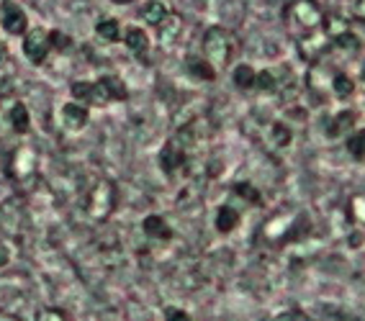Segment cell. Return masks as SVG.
Segmentation results:
<instances>
[{
	"label": "cell",
	"mask_w": 365,
	"mask_h": 321,
	"mask_svg": "<svg viewBox=\"0 0 365 321\" xmlns=\"http://www.w3.org/2000/svg\"><path fill=\"white\" fill-rule=\"evenodd\" d=\"M203 52L211 65H227L232 54V33L222 26H211L203 36Z\"/></svg>",
	"instance_id": "1"
},
{
	"label": "cell",
	"mask_w": 365,
	"mask_h": 321,
	"mask_svg": "<svg viewBox=\"0 0 365 321\" xmlns=\"http://www.w3.org/2000/svg\"><path fill=\"white\" fill-rule=\"evenodd\" d=\"M72 95H75L80 103H93V105H103V103H108V100H113L111 90H108L103 78H101L98 83H72Z\"/></svg>",
	"instance_id": "2"
},
{
	"label": "cell",
	"mask_w": 365,
	"mask_h": 321,
	"mask_svg": "<svg viewBox=\"0 0 365 321\" xmlns=\"http://www.w3.org/2000/svg\"><path fill=\"white\" fill-rule=\"evenodd\" d=\"M113 204H116V193H113L111 183H101L96 185V190L88 198V214L96 219H106L113 211Z\"/></svg>",
	"instance_id": "3"
},
{
	"label": "cell",
	"mask_w": 365,
	"mask_h": 321,
	"mask_svg": "<svg viewBox=\"0 0 365 321\" xmlns=\"http://www.w3.org/2000/svg\"><path fill=\"white\" fill-rule=\"evenodd\" d=\"M52 49V41H49V33L41 31V28H34V31L26 33V41H24V54L31 59L34 65L44 62L46 54Z\"/></svg>",
	"instance_id": "4"
},
{
	"label": "cell",
	"mask_w": 365,
	"mask_h": 321,
	"mask_svg": "<svg viewBox=\"0 0 365 321\" xmlns=\"http://www.w3.org/2000/svg\"><path fill=\"white\" fill-rule=\"evenodd\" d=\"M0 23H3V28H6L8 33H16V36L26 31V26H29L24 8H19V3H14V0H6V3L0 6Z\"/></svg>",
	"instance_id": "5"
},
{
	"label": "cell",
	"mask_w": 365,
	"mask_h": 321,
	"mask_svg": "<svg viewBox=\"0 0 365 321\" xmlns=\"http://www.w3.org/2000/svg\"><path fill=\"white\" fill-rule=\"evenodd\" d=\"M291 16L304 28H317L322 23V11L314 0H296L294 6H291Z\"/></svg>",
	"instance_id": "6"
},
{
	"label": "cell",
	"mask_w": 365,
	"mask_h": 321,
	"mask_svg": "<svg viewBox=\"0 0 365 321\" xmlns=\"http://www.w3.org/2000/svg\"><path fill=\"white\" fill-rule=\"evenodd\" d=\"M62 121L67 129H83L88 124V108L83 103H67L62 108Z\"/></svg>",
	"instance_id": "7"
},
{
	"label": "cell",
	"mask_w": 365,
	"mask_h": 321,
	"mask_svg": "<svg viewBox=\"0 0 365 321\" xmlns=\"http://www.w3.org/2000/svg\"><path fill=\"white\" fill-rule=\"evenodd\" d=\"M142 229H144V234L152 236V239H163V242L173 239V229H170L163 216H147L142 223Z\"/></svg>",
	"instance_id": "8"
},
{
	"label": "cell",
	"mask_w": 365,
	"mask_h": 321,
	"mask_svg": "<svg viewBox=\"0 0 365 321\" xmlns=\"http://www.w3.org/2000/svg\"><path fill=\"white\" fill-rule=\"evenodd\" d=\"M182 162H185V154H182V149H178L175 142H170V144L163 149V154H160V164L165 167V172H175Z\"/></svg>",
	"instance_id": "9"
},
{
	"label": "cell",
	"mask_w": 365,
	"mask_h": 321,
	"mask_svg": "<svg viewBox=\"0 0 365 321\" xmlns=\"http://www.w3.org/2000/svg\"><path fill=\"white\" fill-rule=\"evenodd\" d=\"M240 226V214H237L232 206H222L219 214H216V229L222 231V234H229V231H235Z\"/></svg>",
	"instance_id": "10"
},
{
	"label": "cell",
	"mask_w": 365,
	"mask_h": 321,
	"mask_svg": "<svg viewBox=\"0 0 365 321\" xmlns=\"http://www.w3.org/2000/svg\"><path fill=\"white\" fill-rule=\"evenodd\" d=\"M168 8L160 3V0H152V3H147V6L142 8V19L150 23V26H160L165 19H168Z\"/></svg>",
	"instance_id": "11"
},
{
	"label": "cell",
	"mask_w": 365,
	"mask_h": 321,
	"mask_svg": "<svg viewBox=\"0 0 365 321\" xmlns=\"http://www.w3.org/2000/svg\"><path fill=\"white\" fill-rule=\"evenodd\" d=\"M126 46H129L134 54H147L150 52V39H147V33L142 31V28H129L126 31Z\"/></svg>",
	"instance_id": "12"
},
{
	"label": "cell",
	"mask_w": 365,
	"mask_h": 321,
	"mask_svg": "<svg viewBox=\"0 0 365 321\" xmlns=\"http://www.w3.org/2000/svg\"><path fill=\"white\" fill-rule=\"evenodd\" d=\"M11 124H14V129L19 134H26L29 126H31V118H29V111L24 103H16L14 108H11Z\"/></svg>",
	"instance_id": "13"
},
{
	"label": "cell",
	"mask_w": 365,
	"mask_h": 321,
	"mask_svg": "<svg viewBox=\"0 0 365 321\" xmlns=\"http://www.w3.org/2000/svg\"><path fill=\"white\" fill-rule=\"evenodd\" d=\"M188 73L198 80H214L216 78V70L211 67V62H203V59H196V57L188 59Z\"/></svg>",
	"instance_id": "14"
},
{
	"label": "cell",
	"mask_w": 365,
	"mask_h": 321,
	"mask_svg": "<svg viewBox=\"0 0 365 321\" xmlns=\"http://www.w3.org/2000/svg\"><path fill=\"white\" fill-rule=\"evenodd\" d=\"M255 80H257V75H255V70L250 65H240L235 70V85L240 88V90L255 88Z\"/></svg>",
	"instance_id": "15"
},
{
	"label": "cell",
	"mask_w": 365,
	"mask_h": 321,
	"mask_svg": "<svg viewBox=\"0 0 365 321\" xmlns=\"http://www.w3.org/2000/svg\"><path fill=\"white\" fill-rule=\"evenodd\" d=\"M96 33H98V36L103 41H118V33H121V28H118V21H113V19L98 21V26H96Z\"/></svg>",
	"instance_id": "16"
},
{
	"label": "cell",
	"mask_w": 365,
	"mask_h": 321,
	"mask_svg": "<svg viewBox=\"0 0 365 321\" xmlns=\"http://www.w3.org/2000/svg\"><path fill=\"white\" fill-rule=\"evenodd\" d=\"M180 31V19L178 16H168V19L160 23V39L163 41H173Z\"/></svg>",
	"instance_id": "17"
},
{
	"label": "cell",
	"mask_w": 365,
	"mask_h": 321,
	"mask_svg": "<svg viewBox=\"0 0 365 321\" xmlns=\"http://www.w3.org/2000/svg\"><path fill=\"white\" fill-rule=\"evenodd\" d=\"M347 152H350L355 159L365 157V132H355L350 139H347Z\"/></svg>",
	"instance_id": "18"
},
{
	"label": "cell",
	"mask_w": 365,
	"mask_h": 321,
	"mask_svg": "<svg viewBox=\"0 0 365 321\" xmlns=\"http://www.w3.org/2000/svg\"><path fill=\"white\" fill-rule=\"evenodd\" d=\"M332 88H334V93H337V98H347V95H352V90H355V83H352L347 75H337Z\"/></svg>",
	"instance_id": "19"
},
{
	"label": "cell",
	"mask_w": 365,
	"mask_h": 321,
	"mask_svg": "<svg viewBox=\"0 0 365 321\" xmlns=\"http://www.w3.org/2000/svg\"><path fill=\"white\" fill-rule=\"evenodd\" d=\"M255 85L260 88V90H265V93H273L275 90V78H273V73H260L257 75V80H255Z\"/></svg>",
	"instance_id": "20"
},
{
	"label": "cell",
	"mask_w": 365,
	"mask_h": 321,
	"mask_svg": "<svg viewBox=\"0 0 365 321\" xmlns=\"http://www.w3.org/2000/svg\"><path fill=\"white\" fill-rule=\"evenodd\" d=\"M334 44L342 46V49H350V52H355V49L360 46V41H358V36H352V33H339Z\"/></svg>",
	"instance_id": "21"
},
{
	"label": "cell",
	"mask_w": 365,
	"mask_h": 321,
	"mask_svg": "<svg viewBox=\"0 0 365 321\" xmlns=\"http://www.w3.org/2000/svg\"><path fill=\"white\" fill-rule=\"evenodd\" d=\"M235 190H237V196L247 198V201H252V204H260V196H257V190H255L252 185H247V183H240Z\"/></svg>",
	"instance_id": "22"
},
{
	"label": "cell",
	"mask_w": 365,
	"mask_h": 321,
	"mask_svg": "<svg viewBox=\"0 0 365 321\" xmlns=\"http://www.w3.org/2000/svg\"><path fill=\"white\" fill-rule=\"evenodd\" d=\"M273 137H275V144H278V147H286L288 142H291V132H288L283 124H275L273 126Z\"/></svg>",
	"instance_id": "23"
},
{
	"label": "cell",
	"mask_w": 365,
	"mask_h": 321,
	"mask_svg": "<svg viewBox=\"0 0 365 321\" xmlns=\"http://www.w3.org/2000/svg\"><path fill=\"white\" fill-rule=\"evenodd\" d=\"M350 124H352V113H342V116L337 118V126H332V129H329V137H337V134H342V132H345V126L350 129Z\"/></svg>",
	"instance_id": "24"
},
{
	"label": "cell",
	"mask_w": 365,
	"mask_h": 321,
	"mask_svg": "<svg viewBox=\"0 0 365 321\" xmlns=\"http://www.w3.org/2000/svg\"><path fill=\"white\" fill-rule=\"evenodd\" d=\"M165 321H190V316L180 308H168L165 311Z\"/></svg>",
	"instance_id": "25"
},
{
	"label": "cell",
	"mask_w": 365,
	"mask_h": 321,
	"mask_svg": "<svg viewBox=\"0 0 365 321\" xmlns=\"http://www.w3.org/2000/svg\"><path fill=\"white\" fill-rule=\"evenodd\" d=\"M6 59H8V49H6V44L0 41V67L6 65Z\"/></svg>",
	"instance_id": "26"
},
{
	"label": "cell",
	"mask_w": 365,
	"mask_h": 321,
	"mask_svg": "<svg viewBox=\"0 0 365 321\" xmlns=\"http://www.w3.org/2000/svg\"><path fill=\"white\" fill-rule=\"evenodd\" d=\"M3 265H8V249L0 244V268H3Z\"/></svg>",
	"instance_id": "27"
},
{
	"label": "cell",
	"mask_w": 365,
	"mask_h": 321,
	"mask_svg": "<svg viewBox=\"0 0 365 321\" xmlns=\"http://www.w3.org/2000/svg\"><path fill=\"white\" fill-rule=\"evenodd\" d=\"M355 11H358V16H365V0H358V6H355Z\"/></svg>",
	"instance_id": "28"
},
{
	"label": "cell",
	"mask_w": 365,
	"mask_h": 321,
	"mask_svg": "<svg viewBox=\"0 0 365 321\" xmlns=\"http://www.w3.org/2000/svg\"><path fill=\"white\" fill-rule=\"evenodd\" d=\"M113 3H131V0H113Z\"/></svg>",
	"instance_id": "29"
},
{
	"label": "cell",
	"mask_w": 365,
	"mask_h": 321,
	"mask_svg": "<svg viewBox=\"0 0 365 321\" xmlns=\"http://www.w3.org/2000/svg\"><path fill=\"white\" fill-rule=\"evenodd\" d=\"M363 83H365V65H363Z\"/></svg>",
	"instance_id": "30"
}]
</instances>
